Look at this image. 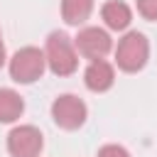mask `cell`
Listing matches in <instances>:
<instances>
[{
	"label": "cell",
	"instance_id": "cell-7",
	"mask_svg": "<svg viewBox=\"0 0 157 157\" xmlns=\"http://www.w3.org/2000/svg\"><path fill=\"white\" fill-rule=\"evenodd\" d=\"M83 83H86V88L93 91V93L108 91V88L115 83V69H113V64L105 61V59H93V61H88V66H86V71H83Z\"/></svg>",
	"mask_w": 157,
	"mask_h": 157
},
{
	"label": "cell",
	"instance_id": "cell-3",
	"mask_svg": "<svg viewBox=\"0 0 157 157\" xmlns=\"http://www.w3.org/2000/svg\"><path fill=\"white\" fill-rule=\"evenodd\" d=\"M44 69H47V59H44V49L39 47H22L7 59V71L15 83H34L37 78H42Z\"/></svg>",
	"mask_w": 157,
	"mask_h": 157
},
{
	"label": "cell",
	"instance_id": "cell-13",
	"mask_svg": "<svg viewBox=\"0 0 157 157\" xmlns=\"http://www.w3.org/2000/svg\"><path fill=\"white\" fill-rule=\"evenodd\" d=\"M5 61H7V59H5V47H2V44H0V69H2V66H5Z\"/></svg>",
	"mask_w": 157,
	"mask_h": 157
},
{
	"label": "cell",
	"instance_id": "cell-9",
	"mask_svg": "<svg viewBox=\"0 0 157 157\" xmlns=\"http://www.w3.org/2000/svg\"><path fill=\"white\" fill-rule=\"evenodd\" d=\"M25 113V101L12 88H0V123H15Z\"/></svg>",
	"mask_w": 157,
	"mask_h": 157
},
{
	"label": "cell",
	"instance_id": "cell-5",
	"mask_svg": "<svg viewBox=\"0 0 157 157\" xmlns=\"http://www.w3.org/2000/svg\"><path fill=\"white\" fill-rule=\"evenodd\" d=\"M42 147H44V135L34 125H15L7 132L10 157H39Z\"/></svg>",
	"mask_w": 157,
	"mask_h": 157
},
{
	"label": "cell",
	"instance_id": "cell-1",
	"mask_svg": "<svg viewBox=\"0 0 157 157\" xmlns=\"http://www.w3.org/2000/svg\"><path fill=\"white\" fill-rule=\"evenodd\" d=\"M44 59L54 76H71L78 69V52L74 39L64 32H52L44 44Z\"/></svg>",
	"mask_w": 157,
	"mask_h": 157
},
{
	"label": "cell",
	"instance_id": "cell-14",
	"mask_svg": "<svg viewBox=\"0 0 157 157\" xmlns=\"http://www.w3.org/2000/svg\"><path fill=\"white\" fill-rule=\"evenodd\" d=\"M0 44H2V32H0Z\"/></svg>",
	"mask_w": 157,
	"mask_h": 157
},
{
	"label": "cell",
	"instance_id": "cell-12",
	"mask_svg": "<svg viewBox=\"0 0 157 157\" xmlns=\"http://www.w3.org/2000/svg\"><path fill=\"white\" fill-rule=\"evenodd\" d=\"M98 157H130V152H128L123 145L110 142V145H103V147L98 150Z\"/></svg>",
	"mask_w": 157,
	"mask_h": 157
},
{
	"label": "cell",
	"instance_id": "cell-11",
	"mask_svg": "<svg viewBox=\"0 0 157 157\" xmlns=\"http://www.w3.org/2000/svg\"><path fill=\"white\" fill-rule=\"evenodd\" d=\"M137 12L145 20L157 22V0H137Z\"/></svg>",
	"mask_w": 157,
	"mask_h": 157
},
{
	"label": "cell",
	"instance_id": "cell-2",
	"mask_svg": "<svg viewBox=\"0 0 157 157\" xmlns=\"http://www.w3.org/2000/svg\"><path fill=\"white\" fill-rule=\"evenodd\" d=\"M150 59V42L142 32H125L120 39H118V47H115V64L120 71H128V74H135L140 69H145Z\"/></svg>",
	"mask_w": 157,
	"mask_h": 157
},
{
	"label": "cell",
	"instance_id": "cell-10",
	"mask_svg": "<svg viewBox=\"0 0 157 157\" xmlns=\"http://www.w3.org/2000/svg\"><path fill=\"white\" fill-rule=\"evenodd\" d=\"M93 12V0H61V17L66 25H83Z\"/></svg>",
	"mask_w": 157,
	"mask_h": 157
},
{
	"label": "cell",
	"instance_id": "cell-8",
	"mask_svg": "<svg viewBox=\"0 0 157 157\" xmlns=\"http://www.w3.org/2000/svg\"><path fill=\"white\" fill-rule=\"evenodd\" d=\"M101 20H103V25H105L108 29L123 32V29H128L130 22H132V10H130V5L123 2V0H108V2L101 7Z\"/></svg>",
	"mask_w": 157,
	"mask_h": 157
},
{
	"label": "cell",
	"instance_id": "cell-4",
	"mask_svg": "<svg viewBox=\"0 0 157 157\" xmlns=\"http://www.w3.org/2000/svg\"><path fill=\"white\" fill-rule=\"evenodd\" d=\"M52 118L61 130H78L88 118V108L78 96L61 93L52 103Z\"/></svg>",
	"mask_w": 157,
	"mask_h": 157
},
{
	"label": "cell",
	"instance_id": "cell-6",
	"mask_svg": "<svg viewBox=\"0 0 157 157\" xmlns=\"http://www.w3.org/2000/svg\"><path fill=\"white\" fill-rule=\"evenodd\" d=\"M74 47L83 59L93 61V59H105V54L113 49V39L103 27H83L76 34Z\"/></svg>",
	"mask_w": 157,
	"mask_h": 157
}]
</instances>
